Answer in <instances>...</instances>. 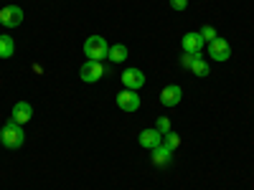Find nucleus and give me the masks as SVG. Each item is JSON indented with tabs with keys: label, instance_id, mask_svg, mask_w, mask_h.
<instances>
[{
	"label": "nucleus",
	"instance_id": "ddd939ff",
	"mask_svg": "<svg viewBox=\"0 0 254 190\" xmlns=\"http://www.w3.org/2000/svg\"><path fill=\"white\" fill-rule=\"evenodd\" d=\"M150 152H153V162H155V165H168V162H171V155H173L165 144L155 147V150H150Z\"/></svg>",
	"mask_w": 254,
	"mask_h": 190
},
{
	"label": "nucleus",
	"instance_id": "f03ea898",
	"mask_svg": "<svg viewBox=\"0 0 254 190\" xmlns=\"http://www.w3.org/2000/svg\"><path fill=\"white\" fill-rule=\"evenodd\" d=\"M107 53H110V46L102 36H89L84 41V56H87V61H102V58H107Z\"/></svg>",
	"mask_w": 254,
	"mask_h": 190
},
{
	"label": "nucleus",
	"instance_id": "9d476101",
	"mask_svg": "<svg viewBox=\"0 0 254 190\" xmlns=\"http://www.w3.org/2000/svg\"><path fill=\"white\" fill-rule=\"evenodd\" d=\"M10 117H13V122H18V124H28L31 117H33V107H31L28 101H18L15 107H13V112H10Z\"/></svg>",
	"mask_w": 254,
	"mask_h": 190
},
{
	"label": "nucleus",
	"instance_id": "dca6fc26",
	"mask_svg": "<svg viewBox=\"0 0 254 190\" xmlns=\"http://www.w3.org/2000/svg\"><path fill=\"white\" fill-rule=\"evenodd\" d=\"M163 144H165V147H168V150H171V152H173V150H176V147L181 144V137H178V135H176V132L171 130V132H168V135H163Z\"/></svg>",
	"mask_w": 254,
	"mask_h": 190
},
{
	"label": "nucleus",
	"instance_id": "6ab92c4d",
	"mask_svg": "<svg viewBox=\"0 0 254 190\" xmlns=\"http://www.w3.org/2000/svg\"><path fill=\"white\" fill-rule=\"evenodd\" d=\"M171 8L173 10H186L188 8V0H171Z\"/></svg>",
	"mask_w": 254,
	"mask_h": 190
},
{
	"label": "nucleus",
	"instance_id": "39448f33",
	"mask_svg": "<svg viewBox=\"0 0 254 190\" xmlns=\"http://www.w3.org/2000/svg\"><path fill=\"white\" fill-rule=\"evenodd\" d=\"M117 107H120L122 112H137V109H140V96H137V92L122 89V92L117 94Z\"/></svg>",
	"mask_w": 254,
	"mask_h": 190
},
{
	"label": "nucleus",
	"instance_id": "f8f14e48",
	"mask_svg": "<svg viewBox=\"0 0 254 190\" xmlns=\"http://www.w3.org/2000/svg\"><path fill=\"white\" fill-rule=\"evenodd\" d=\"M190 71H193V76H208V61L201 53H196L190 61Z\"/></svg>",
	"mask_w": 254,
	"mask_h": 190
},
{
	"label": "nucleus",
	"instance_id": "9b49d317",
	"mask_svg": "<svg viewBox=\"0 0 254 190\" xmlns=\"http://www.w3.org/2000/svg\"><path fill=\"white\" fill-rule=\"evenodd\" d=\"M203 44H206V41L201 38V33H186L183 41H181V46H183L186 53H201Z\"/></svg>",
	"mask_w": 254,
	"mask_h": 190
},
{
	"label": "nucleus",
	"instance_id": "7ed1b4c3",
	"mask_svg": "<svg viewBox=\"0 0 254 190\" xmlns=\"http://www.w3.org/2000/svg\"><path fill=\"white\" fill-rule=\"evenodd\" d=\"M102 76H104V66H102V61H84V63H81V69H79V79H81L84 84H97Z\"/></svg>",
	"mask_w": 254,
	"mask_h": 190
},
{
	"label": "nucleus",
	"instance_id": "f257e3e1",
	"mask_svg": "<svg viewBox=\"0 0 254 190\" xmlns=\"http://www.w3.org/2000/svg\"><path fill=\"white\" fill-rule=\"evenodd\" d=\"M26 142V132H23V124L18 122H5L3 130H0V144L8 147V150H18V147H23Z\"/></svg>",
	"mask_w": 254,
	"mask_h": 190
},
{
	"label": "nucleus",
	"instance_id": "0eeeda50",
	"mask_svg": "<svg viewBox=\"0 0 254 190\" xmlns=\"http://www.w3.org/2000/svg\"><path fill=\"white\" fill-rule=\"evenodd\" d=\"M208 56L214 58V61H229V56H231L229 41H224V38H214V41L208 44Z\"/></svg>",
	"mask_w": 254,
	"mask_h": 190
},
{
	"label": "nucleus",
	"instance_id": "6e6552de",
	"mask_svg": "<svg viewBox=\"0 0 254 190\" xmlns=\"http://www.w3.org/2000/svg\"><path fill=\"white\" fill-rule=\"evenodd\" d=\"M183 99V89L178 87V84H171V87H165L160 92V104L163 107H178Z\"/></svg>",
	"mask_w": 254,
	"mask_h": 190
},
{
	"label": "nucleus",
	"instance_id": "f3484780",
	"mask_svg": "<svg viewBox=\"0 0 254 190\" xmlns=\"http://www.w3.org/2000/svg\"><path fill=\"white\" fill-rule=\"evenodd\" d=\"M198 33H201V38H203V41H208V44H211V41H214V38H219V36H216V28H214V26H203V28H201Z\"/></svg>",
	"mask_w": 254,
	"mask_h": 190
},
{
	"label": "nucleus",
	"instance_id": "423d86ee",
	"mask_svg": "<svg viewBox=\"0 0 254 190\" xmlns=\"http://www.w3.org/2000/svg\"><path fill=\"white\" fill-rule=\"evenodd\" d=\"M120 79H122V84H125V89L137 92V89L145 87V74H142L140 69H125Z\"/></svg>",
	"mask_w": 254,
	"mask_h": 190
},
{
	"label": "nucleus",
	"instance_id": "a211bd4d",
	"mask_svg": "<svg viewBox=\"0 0 254 190\" xmlns=\"http://www.w3.org/2000/svg\"><path fill=\"white\" fill-rule=\"evenodd\" d=\"M155 130H158L160 135H168V132H171V119H168V117H160V119L155 122Z\"/></svg>",
	"mask_w": 254,
	"mask_h": 190
},
{
	"label": "nucleus",
	"instance_id": "4468645a",
	"mask_svg": "<svg viewBox=\"0 0 254 190\" xmlns=\"http://www.w3.org/2000/svg\"><path fill=\"white\" fill-rule=\"evenodd\" d=\"M107 58H110L112 63H122V61L127 58V46H125V44H115V46H110Z\"/></svg>",
	"mask_w": 254,
	"mask_h": 190
},
{
	"label": "nucleus",
	"instance_id": "20e7f679",
	"mask_svg": "<svg viewBox=\"0 0 254 190\" xmlns=\"http://www.w3.org/2000/svg\"><path fill=\"white\" fill-rule=\"evenodd\" d=\"M23 8L20 5H5L3 10H0V26H5V28H18L20 23H23Z\"/></svg>",
	"mask_w": 254,
	"mask_h": 190
},
{
	"label": "nucleus",
	"instance_id": "1a4fd4ad",
	"mask_svg": "<svg viewBox=\"0 0 254 190\" xmlns=\"http://www.w3.org/2000/svg\"><path fill=\"white\" fill-rule=\"evenodd\" d=\"M163 144V135L155 130H142L140 132V147H145V150H155V147H160Z\"/></svg>",
	"mask_w": 254,
	"mask_h": 190
},
{
	"label": "nucleus",
	"instance_id": "2eb2a0df",
	"mask_svg": "<svg viewBox=\"0 0 254 190\" xmlns=\"http://www.w3.org/2000/svg\"><path fill=\"white\" fill-rule=\"evenodd\" d=\"M15 53V44L10 36H0V58H10Z\"/></svg>",
	"mask_w": 254,
	"mask_h": 190
}]
</instances>
